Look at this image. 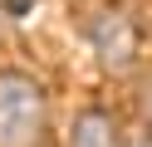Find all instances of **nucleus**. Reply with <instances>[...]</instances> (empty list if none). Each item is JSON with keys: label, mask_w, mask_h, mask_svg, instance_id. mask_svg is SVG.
Returning <instances> with one entry per match:
<instances>
[{"label": "nucleus", "mask_w": 152, "mask_h": 147, "mask_svg": "<svg viewBox=\"0 0 152 147\" xmlns=\"http://www.w3.org/2000/svg\"><path fill=\"white\" fill-rule=\"evenodd\" d=\"M128 147H152V137H132V142Z\"/></svg>", "instance_id": "nucleus-5"}, {"label": "nucleus", "mask_w": 152, "mask_h": 147, "mask_svg": "<svg viewBox=\"0 0 152 147\" xmlns=\"http://www.w3.org/2000/svg\"><path fill=\"white\" fill-rule=\"evenodd\" d=\"M69 147H123L118 142V123L103 108H83L69 127Z\"/></svg>", "instance_id": "nucleus-3"}, {"label": "nucleus", "mask_w": 152, "mask_h": 147, "mask_svg": "<svg viewBox=\"0 0 152 147\" xmlns=\"http://www.w3.org/2000/svg\"><path fill=\"white\" fill-rule=\"evenodd\" d=\"M0 10H5L10 20H20V15H30V10H34V0H0Z\"/></svg>", "instance_id": "nucleus-4"}, {"label": "nucleus", "mask_w": 152, "mask_h": 147, "mask_svg": "<svg viewBox=\"0 0 152 147\" xmlns=\"http://www.w3.org/2000/svg\"><path fill=\"white\" fill-rule=\"evenodd\" d=\"M88 44L98 54L103 74H128L137 64V25H132L123 10H98L88 25Z\"/></svg>", "instance_id": "nucleus-2"}, {"label": "nucleus", "mask_w": 152, "mask_h": 147, "mask_svg": "<svg viewBox=\"0 0 152 147\" xmlns=\"http://www.w3.org/2000/svg\"><path fill=\"white\" fill-rule=\"evenodd\" d=\"M49 127V98L39 78L0 69V147H39Z\"/></svg>", "instance_id": "nucleus-1"}]
</instances>
